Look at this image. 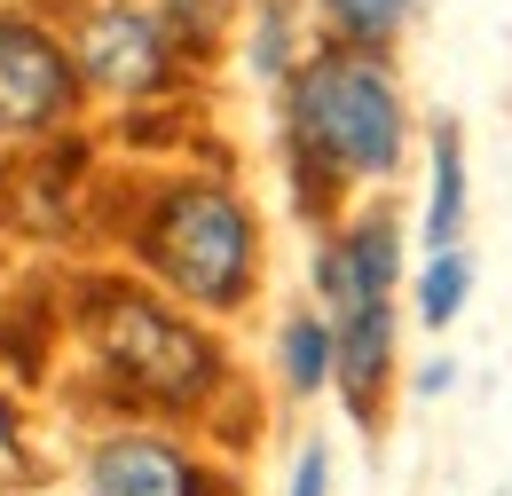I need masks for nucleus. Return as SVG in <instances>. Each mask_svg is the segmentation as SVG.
Returning <instances> with one entry per match:
<instances>
[{
  "instance_id": "obj_1",
  "label": "nucleus",
  "mask_w": 512,
  "mask_h": 496,
  "mask_svg": "<svg viewBox=\"0 0 512 496\" xmlns=\"http://www.w3.org/2000/svg\"><path fill=\"white\" fill-rule=\"evenodd\" d=\"M150 260L166 268V284H182L205 308H229L245 292V260H253V229L221 189H174L150 221Z\"/></svg>"
},
{
  "instance_id": "obj_2",
  "label": "nucleus",
  "mask_w": 512,
  "mask_h": 496,
  "mask_svg": "<svg viewBox=\"0 0 512 496\" xmlns=\"http://www.w3.org/2000/svg\"><path fill=\"white\" fill-rule=\"evenodd\" d=\"M95 347L119 378H134L158 402H197L213 386V347L142 292H95Z\"/></svg>"
},
{
  "instance_id": "obj_3",
  "label": "nucleus",
  "mask_w": 512,
  "mask_h": 496,
  "mask_svg": "<svg viewBox=\"0 0 512 496\" xmlns=\"http://www.w3.org/2000/svg\"><path fill=\"white\" fill-rule=\"evenodd\" d=\"M300 134L347 174H386L402 150V111L379 71L363 63H316L300 79Z\"/></svg>"
},
{
  "instance_id": "obj_4",
  "label": "nucleus",
  "mask_w": 512,
  "mask_h": 496,
  "mask_svg": "<svg viewBox=\"0 0 512 496\" xmlns=\"http://www.w3.org/2000/svg\"><path fill=\"white\" fill-rule=\"evenodd\" d=\"M71 95L64 56L32 32V24H0V126H40L56 119Z\"/></svg>"
},
{
  "instance_id": "obj_5",
  "label": "nucleus",
  "mask_w": 512,
  "mask_h": 496,
  "mask_svg": "<svg viewBox=\"0 0 512 496\" xmlns=\"http://www.w3.org/2000/svg\"><path fill=\"white\" fill-rule=\"evenodd\" d=\"M79 63H87L103 87L134 95V87H158V71H166V48H158V32H150L142 16H127V8H103V16L79 32Z\"/></svg>"
},
{
  "instance_id": "obj_6",
  "label": "nucleus",
  "mask_w": 512,
  "mask_h": 496,
  "mask_svg": "<svg viewBox=\"0 0 512 496\" xmlns=\"http://www.w3.org/2000/svg\"><path fill=\"white\" fill-rule=\"evenodd\" d=\"M95 496H197V473L166 441H111L95 457Z\"/></svg>"
},
{
  "instance_id": "obj_7",
  "label": "nucleus",
  "mask_w": 512,
  "mask_h": 496,
  "mask_svg": "<svg viewBox=\"0 0 512 496\" xmlns=\"http://www.w3.org/2000/svg\"><path fill=\"white\" fill-rule=\"evenodd\" d=\"M339 371H347V394H371L386 371V308L363 300L347 308V331H339Z\"/></svg>"
},
{
  "instance_id": "obj_8",
  "label": "nucleus",
  "mask_w": 512,
  "mask_h": 496,
  "mask_svg": "<svg viewBox=\"0 0 512 496\" xmlns=\"http://www.w3.org/2000/svg\"><path fill=\"white\" fill-rule=\"evenodd\" d=\"M457 213H465V174H457V142H434V213H426V229L434 237H449L457 229Z\"/></svg>"
},
{
  "instance_id": "obj_9",
  "label": "nucleus",
  "mask_w": 512,
  "mask_h": 496,
  "mask_svg": "<svg viewBox=\"0 0 512 496\" xmlns=\"http://www.w3.org/2000/svg\"><path fill=\"white\" fill-rule=\"evenodd\" d=\"M347 260H355V276H363V292L379 300V292H386V276H394V229H386V221H371V229H355V237H347Z\"/></svg>"
},
{
  "instance_id": "obj_10",
  "label": "nucleus",
  "mask_w": 512,
  "mask_h": 496,
  "mask_svg": "<svg viewBox=\"0 0 512 496\" xmlns=\"http://www.w3.org/2000/svg\"><path fill=\"white\" fill-rule=\"evenodd\" d=\"M465 284H473V268H465L457 252H442V260L426 268V292H418L426 323H449V315H457V300H465Z\"/></svg>"
},
{
  "instance_id": "obj_11",
  "label": "nucleus",
  "mask_w": 512,
  "mask_h": 496,
  "mask_svg": "<svg viewBox=\"0 0 512 496\" xmlns=\"http://www.w3.org/2000/svg\"><path fill=\"white\" fill-rule=\"evenodd\" d=\"M323 363H331L323 331L316 323H292V331H284V371H292V386H323Z\"/></svg>"
},
{
  "instance_id": "obj_12",
  "label": "nucleus",
  "mask_w": 512,
  "mask_h": 496,
  "mask_svg": "<svg viewBox=\"0 0 512 496\" xmlns=\"http://www.w3.org/2000/svg\"><path fill=\"white\" fill-rule=\"evenodd\" d=\"M402 8H410V0H331V16H339L347 32H363V40L394 32V24H402Z\"/></svg>"
},
{
  "instance_id": "obj_13",
  "label": "nucleus",
  "mask_w": 512,
  "mask_h": 496,
  "mask_svg": "<svg viewBox=\"0 0 512 496\" xmlns=\"http://www.w3.org/2000/svg\"><path fill=\"white\" fill-rule=\"evenodd\" d=\"M174 32H182L190 48H205V40L221 32V0H174Z\"/></svg>"
},
{
  "instance_id": "obj_14",
  "label": "nucleus",
  "mask_w": 512,
  "mask_h": 496,
  "mask_svg": "<svg viewBox=\"0 0 512 496\" xmlns=\"http://www.w3.org/2000/svg\"><path fill=\"white\" fill-rule=\"evenodd\" d=\"M292 496H323V449L300 457V489H292Z\"/></svg>"
},
{
  "instance_id": "obj_15",
  "label": "nucleus",
  "mask_w": 512,
  "mask_h": 496,
  "mask_svg": "<svg viewBox=\"0 0 512 496\" xmlns=\"http://www.w3.org/2000/svg\"><path fill=\"white\" fill-rule=\"evenodd\" d=\"M16 465V434H8V410H0V473Z\"/></svg>"
}]
</instances>
